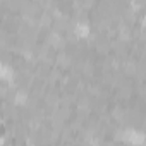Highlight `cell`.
<instances>
[{
  "mask_svg": "<svg viewBox=\"0 0 146 146\" xmlns=\"http://www.w3.org/2000/svg\"><path fill=\"white\" fill-rule=\"evenodd\" d=\"M76 33H78V35H81V36H86V35L90 33V29H88V24H84V23L78 24V26H76Z\"/></svg>",
  "mask_w": 146,
  "mask_h": 146,
  "instance_id": "1",
  "label": "cell"
},
{
  "mask_svg": "<svg viewBox=\"0 0 146 146\" xmlns=\"http://www.w3.org/2000/svg\"><path fill=\"white\" fill-rule=\"evenodd\" d=\"M0 146H4V137L0 136Z\"/></svg>",
  "mask_w": 146,
  "mask_h": 146,
  "instance_id": "2",
  "label": "cell"
},
{
  "mask_svg": "<svg viewBox=\"0 0 146 146\" xmlns=\"http://www.w3.org/2000/svg\"><path fill=\"white\" fill-rule=\"evenodd\" d=\"M0 125H4V119L2 117H0Z\"/></svg>",
  "mask_w": 146,
  "mask_h": 146,
  "instance_id": "3",
  "label": "cell"
}]
</instances>
